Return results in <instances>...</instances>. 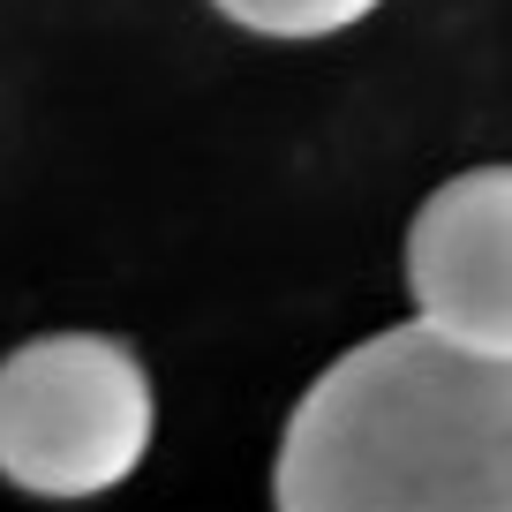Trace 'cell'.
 <instances>
[{
  "mask_svg": "<svg viewBox=\"0 0 512 512\" xmlns=\"http://www.w3.org/2000/svg\"><path fill=\"white\" fill-rule=\"evenodd\" d=\"M272 512H512V362L422 324L347 347L287 415Z\"/></svg>",
  "mask_w": 512,
  "mask_h": 512,
  "instance_id": "obj_1",
  "label": "cell"
},
{
  "mask_svg": "<svg viewBox=\"0 0 512 512\" xmlns=\"http://www.w3.org/2000/svg\"><path fill=\"white\" fill-rule=\"evenodd\" d=\"M151 430V369L106 332H46L0 362V475L23 497L83 505L121 490L144 467Z\"/></svg>",
  "mask_w": 512,
  "mask_h": 512,
  "instance_id": "obj_2",
  "label": "cell"
},
{
  "mask_svg": "<svg viewBox=\"0 0 512 512\" xmlns=\"http://www.w3.org/2000/svg\"><path fill=\"white\" fill-rule=\"evenodd\" d=\"M415 324L512 362V166H467L407 226Z\"/></svg>",
  "mask_w": 512,
  "mask_h": 512,
  "instance_id": "obj_3",
  "label": "cell"
},
{
  "mask_svg": "<svg viewBox=\"0 0 512 512\" xmlns=\"http://www.w3.org/2000/svg\"><path fill=\"white\" fill-rule=\"evenodd\" d=\"M211 8L256 38H332V31H354L362 16H377L384 0H211Z\"/></svg>",
  "mask_w": 512,
  "mask_h": 512,
  "instance_id": "obj_4",
  "label": "cell"
}]
</instances>
